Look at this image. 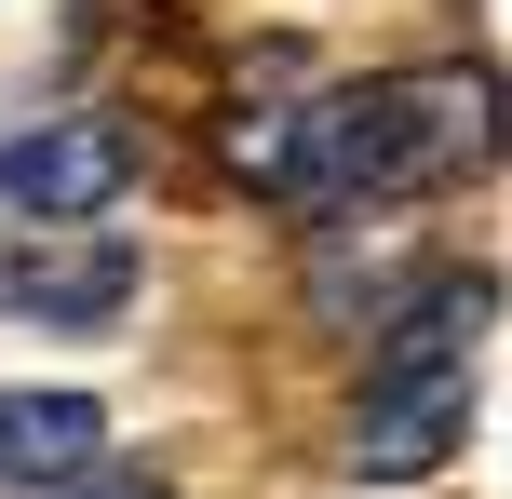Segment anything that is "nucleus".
<instances>
[{
  "label": "nucleus",
  "instance_id": "2",
  "mask_svg": "<svg viewBox=\"0 0 512 499\" xmlns=\"http://www.w3.org/2000/svg\"><path fill=\"white\" fill-rule=\"evenodd\" d=\"M0 311H27V324H122L135 311V243L95 230V216H41L0 257Z\"/></svg>",
  "mask_w": 512,
  "mask_h": 499
},
{
  "label": "nucleus",
  "instance_id": "4",
  "mask_svg": "<svg viewBox=\"0 0 512 499\" xmlns=\"http://www.w3.org/2000/svg\"><path fill=\"white\" fill-rule=\"evenodd\" d=\"M122 189H135V135L95 122V108H68V122H41V135L0 149V203L14 216H108Z\"/></svg>",
  "mask_w": 512,
  "mask_h": 499
},
{
  "label": "nucleus",
  "instance_id": "3",
  "mask_svg": "<svg viewBox=\"0 0 512 499\" xmlns=\"http://www.w3.org/2000/svg\"><path fill=\"white\" fill-rule=\"evenodd\" d=\"M459 432H472V365H405V378H364L337 459H351L364 486H391V473H432Z\"/></svg>",
  "mask_w": 512,
  "mask_h": 499
},
{
  "label": "nucleus",
  "instance_id": "1",
  "mask_svg": "<svg viewBox=\"0 0 512 499\" xmlns=\"http://www.w3.org/2000/svg\"><path fill=\"white\" fill-rule=\"evenodd\" d=\"M512 149V95L499 68H405V81H351V95L297 108V203H378V189H445L472 162Z\"/></svg>",
  "mask_w": 512,
  "mask_h": 499
},
{
  "label": "nucleus",
  "instance_id": "6",
  "mask_svg": "<svg viewBox=\"0 0 512 499\" xmlns=\"http://www.w3.org/2000/svg\"><path fill=\"white\" fill-rule=\"evenodd\" d=\"M472 324H499V284H486V270L418 284L405 311H391V338H378V378H405V365H472Z\"/></svg>",
  "mask_w": 512,
  "mask_h": 499
},
{
  "label": "nucleus",
  "instance_id": "5",
  "mask_svg": "<svg viewBox=\"0 0 512 499\" xmlns=\"http://www.w3.org/2000/svg\"><path fill=\"white\" fill-rule=\"evenodd\" d=\"M95 446H108L95 392H0V486H68L95 473Z\"/></svg>",
  "mask_w": 512,
  "mask_h": 499
},
{
  "label": "nucleus",
  "instance_id": "7",
  "mask_svg": "<svg viewBox=\"0 0 512 499\" xmlns=\"http://www.w3.org/2000/svg\"><path fill=\"white\" fill-rule=\"evenodd\" d=\"M68 499H162V473H68Z\"/></svg>",
  "mask_w": 512,
  "mask_h": 499
}]
</instances>
